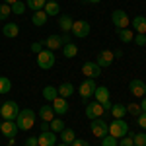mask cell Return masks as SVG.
Listing matches in <instances>:
<instances>
[{
	"label": "cell",
	"instance_id": "obj_1",
	"mask_svg": "<svg viewBox=\"0 0 146 146\" xmlns=\"http://www.w3.org/2000/svg\"><path fill=\"white\" fill-rule=\"evenodd\" d=\"M16 125H18V131H29L33 129L35 125V111L33 109H20L18 117H16Z\"/></svg>",
	"mask_w": 146,
	"mask_h": 146
},
{
	"label": "cell",
	"instance_id": "obj_2",
	"mask_svg": "<svg viewBox=\"0 0 146 146\" xmlns=\"http://www.w3.org/2000/svg\"><path fill=\"white\" fill-rule=\"evenodd\" d=\"M18 113H20V105L14 100L4 101V103L0 105V117H2L4 121H16Z\"/></svg>",
	"mask_w": 146,
	"mask_h": 146
},
{
	"label": "cell",
	"instance_id": "obj_3",
	"mask_svg": "<svg viewBox=\"0 0 146 146\" xmlns=\"http://www.w3.org/2000/svg\"><path fill=\"white\" fill-rule=\"evenodd\" d=\"M55 53L53 51H49V49H43L39 55H37V66L43 68V70H49V68L55 66Z\"/></svg>",
	"mask_w": 146,
	"mask_h": 146
},
{
	"label": "cell",
	"instance_id": "obj_4",
	"mask_svg": "<svg viewBox=\"0 0 146 146\" xmlns=\"http://www.w3.org/2000/svg\"><path fill=\"white\" fill-rule=\"evenodd\" d=\"M109 135L115 136L117 140L123 138L125 135H129V125H127V121H123V119H115V121L109 125Z\"/></svg>",
	"mask_w": 146,
	"mask_h": 146
},
{
	"label": "cell",
	"instance_id": "obj_5",
	"mask_svg": "<svg viewBox=\"0 0 146 146\" xmlns=\"http://www.w3.org/2000/svg\"><path fill=\"white\" fill-rule=\"evenodd\" d=\"M96 88H98L96 80H94V78H86V80H84V82L78 86V94L82 96V100H84V101H88L92 96H94Z\"/></svg>",
	"mask_w": 146,
	"mask_h": 146
},
{
	"label": "cell",
	"instance_id": "obj_6",
	"mask_svg": "<svg viewBox=\"0 0 146 146\" xmlns=\"http://www.w3.org/2000/svg\"><path fill=\"white\" fill-rule=\"evenodd\" d=\"M111 23L117 27V29H125V27H129L131 18L127 16L125 10H115V12H111Z\"/></svg>",
	"mask_w": 146,
	"mask_h": 146
},
{
	"label": "cell",
	"instance_id": "obj_7",
	"mask_svg": "<svg viewBox=\"0 0 146 146\" xmlns=\"http://www.w3.org/2000/svg\"><path fill=\"white\" fill-rule=\"evenodd\" d=\"M90 129H92V133H94V136H98V138H103V136L109 135V125L105 123L101 117L92 121V123H90Z\"/></svg>",
	"mask_w": 146,
	"mask_h": 146
},
{
	"label": "cell",
	"instance_id": "obj_8",
	"mask_svg": "<svg viewBox=\"0 0 146 146\" xmlns=\"http://www.w3.org/2000/svg\"><path fill=\"white\" fill-rule=\"evenodd\" d=\"M72 35L74 37H78V39H82V37H88L90 35V23L86 22V20H76V22L72 23Z\"/></svg>",
	"mask_w": 146,
	"mask_h": 146
},
{
	"label": "cell",
	"instance_id": "obj_9",
	"mask_svg": "<svg viewBox=\"0 0 146 146\" xmlns=\"http://www.w3.org/2000/svg\"><path fill=\"white\" fill-rule=\"evenodd\" d=\"M105 113V109H103V105H101L100 101H92V103H86V117L90 119V121H94V119H100L101 115Z\"/></svg>",
	"mask_w": 146,
	"mask_h": 146
},
{
	"label": "cell",
	"instance_id": "obj_10",
	"mask_svg": "<svg viewBox=\"0 0 146 146\" xmlns=\"http://www.w3.org/2000/svg\"><path fill=\"white\" fill-rule=\"evenodd\" d=\"M82 74L86 76V78H100L101 76V68L98 62H94V60H88V62H84L82 64Z\"/></svg>",
	"mask_w": 146,
	"mask_h": 146
},
{
	"label": "cell",
	"instance_id": "obj_11",
	"mask_svg": "<svg viewBox=\"0 0 146 146\" xmlns=\"http://www.w3.org/2000/svg\"><path fill=\"white\" fill-rule=\"evenodd\" d=\"M129 90H131V94H133L135 98H144V96H146V82H144V80H140V78L131 80Z\"/></svg>",
	"mask_w": 146,
	"mask_h": 146
},
{
	"label": "cell",
	"instance_id": "obj_12",
	"mask_svg": "<svg viewBox=\"0 0 146 146\" xmlns=\"http://www.w3.org/2000/svg\"><path fill=\"white\" fill-rule=\"evenodd\" d=\"M37 142H39V146H55L56 144V133L43 131L41 135L37 136Z\"/></svg>",
	"mask_w": 146,
	"mask_h": 146
},
{
	"label": "cell",
	"instance_id": "obj_13",
	"mask_svg": "<svg viewBox=\"0 0 146 146\" xmlns=\"http://www.w3.org/2000/svg\"><path fill=\"white\" fill-rule=\"evenodd\" d=\"M113 58H115L113 51H109V49H103V51H100V55H98V58H96V62L100 64V68H103V66H111Z\"/></svg>",
	"mask_w": 146,
	"mask_h": 146
},
{
	"label": "cell",
	"instance_id": "obj_14",
	"mask_svg": "<svg viewBox=\"0 0 146 146\" xmlns=\"http://www.w3.org/2000/svg\"><path fill=\"white\" fill-rule=\"evenodd\" d=\"M51 103H53L51 107H53L55 115H60V117H62V115H66V113H68V103H66V100H64V98H60V96H58V98H56V100H53Z\"/></svg>",
	"mask_w": 146,
	"mask_h": 146
},
{
	"label": "cell",
	"instance_id": "obj_15",
	"mask_svg": "<svg viewBox=\"0 0 146 146\" xmlns=\"http://www.w3.org/2000/svg\"><path fill=\"white\" fill-rule=\"evenodd\" d=\"M0 133H2L4 136H8V138L16 136V133H18V125H16V121H2Z\"/></svg>",
	"mask_w": 146,
	"mask_h": 146
},
{
	"label": "cell",
	"instance_id": "obj_16",
	"mask_svg": "<svg viewBox=\"0 0 146 146\" xmlns=\"http://www.w3.org/2000/svg\"><path fill=\"white\" fill-rule=\"evenodd\" d=\"M45 49H49V51L62 49V37L60 35H49L45 39Z\"/></svg>",
	"mask_w": 146,
	"mask_h": 146
},
{
	"label": "cell",
	"instance_id": "obj_17",
	"mask_svg": "<svg viewBox=\"0 0 146 146\" xmlns=\"http://www.w3.org/2000/svg\"><path fill=\"white\" fill-rule=\"evenodd\" d=\"M94 100L100 101L101 105H103V103H107V101H109V90H107L105 86H98L96 92H94Z\"/></svg>",
	"mask_w": 146,
	"mask_h": 146
},
{
	"label": "cell",
	"instance_id": "obj_18",
	"mask_svg": "<svg viewBox=\"0 0 146 146\" xmlns=\"http://www.w3.org/2000/svg\"><path fill=\"white\" fill-rule=\"evenodd\" d=\"M2 33H4V37H10V39H14V37H18L20 35V25L18 23H4V27H2Z\"/></svg>",
	"mask_w": 146,
	"mask_h": 146
},
{
	"label": "cell",
	"instance_id": "obj_19",
	"mask_svg": "<svg viewBox=\"0 0 146 146\" xmlns=\"http://www.w3.org/2000/svg\"><path fill=\"white\" fill-rule=\"evenodd\" d=\"M72 16H68V14H62V16H58V27L62 29V33H68L70 29H72Z\"/></svg>",
	"mask_w": 146,
	"mask_h": 146
},
{
	"label": "cell",
	"instance_id": "obj_20",
	"mask_svg": "<svg viewBox=\"0 0 146 146\" xmlns=\"http://www.w3.org/2000/svg\"><path fill=\"white\" fill-rule=\"evenodd\" d=\"M47 18H49V16H47L43 10H37V12L31 14V23H33L35 27H43L47 23Z\"/></svg>",
	"mask_w": 146,
	"mask_h": 146
},
{
	"label": "cell",
	"instance_id": "obj_21",
	"mask_svg": "<svg viewBox=\"0 0 146 146\" xmlns=\"http://www.w3.org/2000/svg\"><path fill=\"white\" fill-rule=\"evenodd\" d=\"M131 25L135 27L136 33H146V18L144 16H136L131 20Z\"/></svg>",
	"mask_w": 146,
	"mask_h": 146
},
{
	"label": "cell",
	"instance_id": "obj_22",
	"mask_svg": "<svg viewBox=\"0 0 146 146\" xmlns=\"http://www.w3.org/2000/svg\"><path fill=\"white\" fill-rule=\"evenodd\" d=\"M56 92H58V96H60V98H64V100H66V98H70V96L74 94V86H72L70 82H62V84L56 88Z\"/></svg>",
	"mask_w": 146,
	"mask_h": 146
},
{
	"label": "cell",
	"instance_id": "obj_23",
	"mask_svg": "<svg viewBox=\"0 0 146 146\" xmlns=\"http://www.w3.org/2000/svg\"><path fill=\"white\" fill-rule=\"evenodd\" d=\"M39 117H41V121H53L55 119V111H53V107L51 105H43L41 109H39Z\"/></svg>",
	"mask_w": 146,
	"mask_h": 146
},
{
	"label": "cell",
	"instance_id": "obj_24",
	"mask_svg": "<svg viewBox=\"0 0 146 146\" xmlns=\"http://www.w3.org/2000/svg\"><path fill=\"white\" fill-rule=\"evenodd\" d=\"M58 135H60V138H62L64 144H72V142L76 140V133H74L72 129H66V127H64L62 133H58Z\"/></svg>",
	"mask_w": 146,
	"mask_h": 146
},
{
	"label": "cell",
	"instance_id": "obj_25",
	"mask_svg": "<svg viewBox=\"0 0 146 146\" xmlns=\"http://www.w3.org/2000/svg\"><path fill=\"white\" fill-rule=\"evenodd\" d=\"M125 113H127V105H123V103H113L111 105V115L115 119H123Z\"/></svg>",
	"mask_w": 146,
	"mask_h": 146
},
{
	"label": "cell",
	"instance_id": "obj_26",
	"mask_svg": "<svg viewBox=\"0 0 146 146\" xmlns=\"http://www.w3.org/2000/svg\"><path fill=\"white\" fill-rule=\"evenodd\" d=\"M62 55H64V58L76 56L78 55V47L74 45V43H64V45H62Z\"/></svg>",
	"mask_w": 146,
	"mask_h": 146
},
{
	"label": "cell",
	"instance_id": "obj_27",
	"mask_svg": "<svg viewBox=\"0 0 146 146\" xmlns=\"http://www.w3.org/2000/svg\"><path fill=\"white\" fill-rule=\"evenodd\" d=\"M117 35H119V39H121L123 43H131V41L135 39V33H133L129 27H125V29H117Z\"/></svg>",
	"mask_w": 146,
	"mask_h": 146
},
{
	"label": "cell",
	"instance_id": "obj_28",
	"mask_svg": "<svg viewBox=\"0 0 146 146\" xmlns=\"http://www.w3.org/2000/svg\"><path fill=\"white\" fill-rule=\"evenodd\" d=\"M47 16H58V12H60V6H58V2H47L45 8H43Z\"/></svg>",
	"mask_w": 146,
	"mask_h": 146
},
{
	"label": "cell",
	"instance_id": "obj_29",
	"mask_svg": "<svg viewBox=\"0 0 146 146\" xmlns=\"http://www.w3.org/2000/svg\"><path fill=\"white\" fill-rule=\"evenodd\" d=\"M43 98H45L47 101L56 100V98H58V92H56V88H55V86H45V88H43Z\"/></svg>",
	"mask_w": 146,
	"mask_h": 146
},
{
	"label": "cell",
	"instance_id": "obj_30",
	"mask_svg": "<svg viewBox=\"0 0 146 146\" xmlns=\"http://www.w3.org/2000/svg\"><path fill=\"white\" fill-rule=\"evenodd\" d=\"M45 4H47V0H25V6H27V8H31L33 12L43 10V8H45Z\"/></svg>",
	"mask_w": 146,
	"mask_h": 146
},
{
	"label": "cell",
	"instance_id": "obj_31",
	"mask_svg": "<svg viewBox=\"0 0 146 146\" xmlns=\"http://www.w3.org/2000/svg\"><path fill=\"white\" fill-rule=\"evenodd\" d=\"M10 8H12V14H16V16H22V14H25V10H27L25 2H22V0L14 2V4H12Z\"/></svg>",
	"mask_w": 146,
	"mask_h": 146
},
{
	"label": "cell",
	"instance_id": "obj_32",
	"mask_svg": "<svg viewBox=\"0 0 146 146\" xmlns=\"http://www.w3.org/2000/svg\"><path fill=\"white\" fill-rule=\"evenodd\" d=\"M49 127H51L53 133H62V129H64V121H62L60 117H56V119H53V121L49 123Z\"/></svg>",
	"mask_w": 146,
	"mask_h": 146
},
{
	"label": "cell",
	"instance_id": "obj_33",
	"mask_svg": "<svg viewBox=\"0 0 146 146\" xmlns=\"http://www.w3.org/2000/svg\"><path fill=\"white\" fill-rule=\"evenodd\" d=\"M12 90V82L6 76H0V94H8Z\"/></svg>",
	"mask_w": 146,
	"mask_h": 146
},
{
	"label": "cell",
	"instance_id": "obj_34",
	"mask_svg": "<svg viewBox=\"0 0 146 146\" xmlns=\"http://www.w3.org/2000/svg\"><path fill=\"white\" fill-rule=\"evenodd\" d=\"M12 14V8L8 4H0V22H6Z\"/></svg>",
	"mask_w": 146,
	"mask_h": 146
},
{
	"label": "cell",
	"instance_id": "obj_35",
	"mask_svg": "<svg viewBox=\"0 0 146 146\" xmlns=\"http://www.w3.org/2000/svg\"><path fill=\"white\" fill-rule=\"evenodd\" d=\"M101 146H119V140L115 138V136H103L101 138Z\"/></svg>",
	"mask_w": 146,
	"mask_h": 146
},
{
	"label": "cell",
	"instance_id": "obj_36",
	"mask_svg": "<svg viewBox=\"0 0 146 146\" xmlns=\"http://www.w3.org/2000/svg\"><path fill=\"white\" fill-rule=\"evenodd\" d=\"M133 140H135V146H146V133L133 135Z\"/></svg>",
	"mask_w": 146,
	"mask_h": 146
},
{
	"label": "cell",
	"instance_id": "obj_37",
	"mask_svg": "<svg viewBox=\"0 0 146 146\" xmlns=\"http://www.w3.org/2000/svg\"><path fill=\"white\" fill-rule=\"evenodd\" d=\"M127 113L138 117V115H140V105H138V103H127Z\"/></svg>",
	"mask_w": 146,
	"mask_h": 146
},
{
	"label": "cell",
	"instance_id": "obj_38",
	"mask_svg": "<svg viewBox=\"0 0 146 146\" xmlns=\"http://www.w3.org/2000/svg\"><path fill=\"white\" fill-rule=\"evenodd\" d=\"M43 49H45V41H35V43H31V53H35V55H39Z\"/></svg>",
	"mask_w": 146,
	"mask_h": 146
},
{
	"label": "cell",
	"instance_id": "obj_39",
	"mask_svg": "<svg viewBox=\"0 0 146 146\" xmlns=\"http://www.w3.org/2000/svg\"><path fill=\"white\" fill-rule=\"evenodd\" d=\"M119 146H135V140H133V135H125L121 140H119Z\"/></svg>",
	"mask_w": 146,
	"mask_h": 146
},
{
	"label": "cell",
	"instance_id": "obj_40",
	"mask_svg": "<svg viewBox=\"0 0 146 146\" xmlns=\"http://www.w3.org/2000/svg\"><path fill=\"white\" fill-rule=\"evenodd\" d=\"M136 125H138L140 129H144V131H146V111H140V115L136 117Z\"/></svg>",
	"mask_w": 146,
	"mask_h": 146
},
{
	"label": "cell",
	"instance_id": "obj_41",
	"mask_svg": "<svg viewBox=\"0 0 146 146\" xmlns=\"http://www.w3.org/2000/svg\"><path fill=\"white\" fill-rule=\"evenodd\" d=\"M133 41H135L138 47H144V45H146V33H136Z\"/></svg>",
	"mask_w": 146,
	"mask_h": 146
},
{
	"label": "cell",
	"instance_id": "obj_42",
	"mask_svg": "<svg viewBox=\"0 0 146 146\" xmlns=\"http://www.w3.org/2000/svg\"><path fill=\"white\" fill-rule=\"evenodd\" d=\"M23 146H39L37 136H27V138H25V142H23Z\"/></svg>",
	"mask_w": 146,
	"mask_h": 146
},
{
	"label": "cell",
	"instance_id": "obj_43",
	"mask_svg": "<svg viewBox=\"0 0 146 146\" xmlns=\"http://www.w3.org/2000/svg\"><path fill=\"white\" fill-rule=\"evenodd\" d=\"M70 146H90V142H88V140H82V138H76Z\"/></svg>",
	"mask_w": 146,
	"mask_h": 146
},
{
	"label": "cell",
	"instance_id": "obj_44",
	"mask_svg": "<svg viewBox=\"0 0 146 146\" xmlns=\"http://www.w3.org/2000/svg\"><path fill=\"white\" fill-rule=\"evenodd\" d=\"M43 131H51V127H49V121H43V123H41V133H43Z\"/></svg>",
	"mask_w": 146,
	"mask_h": 146
},
{
	"label": "cell",
	"instance_id": "obj_45",
	"mask_svg": "<svg viewBox=\"0 0 146 146\" xmlns=\"http://www.w3.org/2000/svg\"><path fill=\"white\" fill-rule=\"evenodd\" d=\"M138 105H140V111H146V96L140 100V103H138Z\"/></svg>",
	"mask_w": 146,
	"mask_h": 146
},
{
	"label": "cell",
	"instance_id": "obj_46",
	"mask_svg": "<svg viewBox=\"0 0 146 146\" xmlns=\"http://www.w3.org/2000/svg\"><path fill=\"white\" fill-rule=\"evenodd\" d=\"M60 37H62V43H70V37H68V33H62Z\"/></svg>",
	"mask_w": 146,
	"mask_h": 146
},
{
	"label": "cell",
	"instance_id": "obj_47",
	"mask_svg": "<svg viewBox=\"0 0 146 146\" xmlns=\"http://www.w3.org/2000/svg\"><path fill=\"white\" fill-rule=\"evenodd\" d=\"M84 2H88V4H100L101 0H84Z\"/></svg>",
	"mask_w": 146,
	"mask_h": 146
},
{
	"label": "cell",
	"instance_id": "obj_48",
	"mask_svg": "<svg viewBox=\"0 0 146 146\" xmlns=\"http://www.w3.org/2000/svg\"><path fill=\"white\" fill-rule=\"evenodd\" d=\"M14 2H18V0H4V4H8V6H12Z\"/></svg>",
	"mask_w": 146,
	"mask_h": 146
},
{
	"label": "cell",
	"instance_id": "obj_49",
	"mask_svg": "<svg viewBox=\"0 0 146 146\" xmlns=\"http://www.w3.org/2000/svg\"><path fill=\"white\" fill-rule=\"evenodd\" d=\"M55 146H70V144H64V142H62V144H55Z\"/></svg>",
	"mask_w": 146,
	"mask_h": 146
},
{
	"label": "cell",
	"instance_id": "obj_50",
	"mask_svg": "<svg viewBox=\"0 0 146 146\" xmlns=\"http://www.w3.org/2000/svg\"><path fill=\"white\" fill-rule=\"evenodd\" d=\"M47 2H58V0H47Z\"/></svg>",
	"mask_w": 146,
	"mask_h": 146
},
{
	"label": "cell",
	"instance_id": "obj_51",
	"mask_svg": "<svg viewBox=\"0 0 146 146\" xmlns=\"http://www.w3.org/2000/svg\"><path fill=\"white\" fill-rule=\"evenodd\" d=\"M0 127H2V123H0Z\"/></svg>",
	"mask_w": 146,
	"mask_h": 146
}]
</instances>
